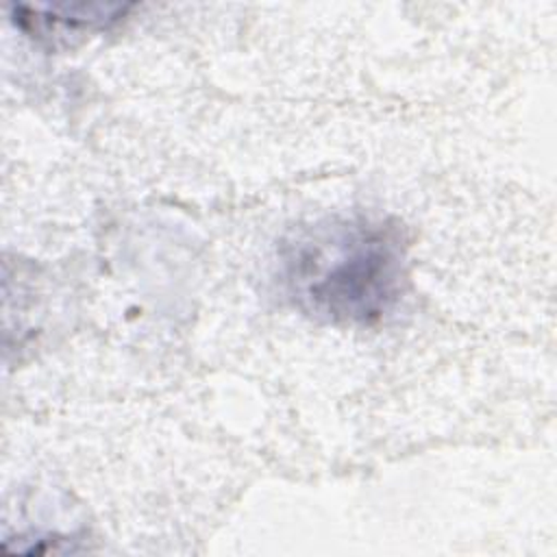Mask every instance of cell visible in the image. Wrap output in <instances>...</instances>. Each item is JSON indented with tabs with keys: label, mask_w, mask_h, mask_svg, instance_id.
I'll list each match as a JSON object with an SVG mask.
<instances>
[{
	"label": "cell",
	"mask_w": 557,
	"mask_h": 557,
	"mask_svg": "<svg viewBox=\"0 0 557 557\" xmlns=\"http://www.w3.org/2000/svg\"><path fill=\"white\" fill-rule=\"evenodd\" d=\"M287 298L315 320L370 326L387 318L407 285L400 228L370 218H329L278 246Z\"/></svg>",
	"instance_id": "cell-1"
},
{
	"label": "cell",
	"mask_w": 557,
	"mask_h": 557,
	"mask_svg": "<svg viewBox=\"0 0 557 557\" xmlns=\"http://www.w3.org/2000/svg\"><path fill=\"white\" fill-rule=\"evenodd\" d=\"M20 24L33 37H67L91 33L117 22L126 7L122 4H17Z\"/></svg>",
	"instance_id": "cell-2"
}]
</instances>
